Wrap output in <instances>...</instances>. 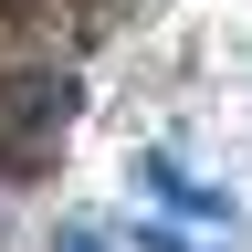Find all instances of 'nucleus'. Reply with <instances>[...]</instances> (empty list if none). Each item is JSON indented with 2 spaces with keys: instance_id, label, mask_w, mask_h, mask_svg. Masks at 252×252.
<instances>
[{
  "instance_id": "obj_1",
  "label": "nucleus",
  "mask_w": 252,
  "mask_h": 252,
  "mask_svg": "<svg viewBox=\"0 0 252 252\" xmlns=\"http://www.w3.org/2000/svg\"><path fill=\"white\" fill-rule=\"evenodd\" d=\"M147 200L158 210H189V220H231V200H220V189H200V179H179V158H147Z\"/></svg>"
},
{
  "instance_id": "obj_2",
  "label": "nucleus",
  "mask_w": 252,
  "mask_h": 252,
  "mask_svg": "<svg viewBox=\"0 0 252 252\" xmlns=\"http://www.w3.org/2000/svg\"><path fill=\"white\" fill-rule=\"evenodd\" d=\"M137 252H200V242H179V231H137Z\"/></svg>"
},
{
  "instance_id": "obj_3",
  "label": "nucleus",
  "mask_w": 252,
  "mask_h": 252,
  "mask_svg": "<svg viewBox=\"0 0 252 252\" xmlns=\"http://www.w3.org/2000/svg\"><path fill=\"white\" fill-rule=\"evenodd\" d=\"M63 252H105V242H94V231H63Z\"/></svg>"
}]
</instances>
